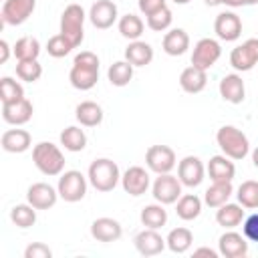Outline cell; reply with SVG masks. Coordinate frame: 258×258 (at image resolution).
Wrapping results in <instances>:
<instances>
[{"mask_svg": "<svg viewBox=\"0 0 258 258\" xmlns=\"http://www.w3.org/2000/svg\"><path fill=\"white\" fill-rule=\"evenodd\" d=\"M32 161H34L36 169L48 177L60 175L64 169V155L50 141H40L32 147Z\"/></svg>", "mask_w": 258, "mask_h": 258, "instance_id": "obj_1", "label": "cell"}, {"mask_svg": "<svg viewBox=\"0 0 258 258\" xmlns=\"http://www.w3.org/2000/svg\"><path fill=\"white\" fill-rule=\"evenodd\" d=\"M119 179H121L119 167L109 157H99L89 165V181L97 191H103V194L113 191Z\"/></svg>", "mask_w": 258, "mask_h": 258, "instance_id": "obj_2", "label": "cell"}, {"mask_svg": "<svg viewBox=\"0 0 258 258\" xmlns=\"http://www.w3.org/2000/svg\"><path fill=\"white\" fill-rule=\"evenodd\" d=\"M216 141L220 145V149L224 151V155H228L230 159H244L250 151V141L248 137L236 129L234 125H224L218 129L216 133Z\"/></svg>", "mask_w": 258, "mask_h": 258, "instance_id": "obj_3", "label": "cell"}, {"mask_svg": "<svg viewBox=\"0 0 258 258\" xmlns=\"http://www.w3.org/2000/svg\"><path fill=\"white\" fill-rule=\"evenodd\" d=\"M85 18H87V16H85V10H83V6H79V4H69V6L62 10V14H60V34H62L64 38H69L75 48H77V46L83 42V38H85V28H83Z\"/></svg>", "mask_w": 258, "mask_h": 258, "instance_id": "obj_4", "label": "cell"}, {"mask_svg": "<svg viewBox=\"0 0 258 258\" xmlns=\"http://www.w3.org/2000/svg\"><path fill=\"white\" fill-rule=\"evenodd\" d=\"M58 196L69 202V204H75V202H81L87 194V177L77 171V169H71V171H64L60 173L58 177Z\"/></svg>", "mask_w": 258, "mask_h": 258, "instance_id": "obj_5", "label": "cell"}, {"mask_svg": "<svg viewBox=\"0 0 258 258\" xmlns=\"http://www.w3.org/2000/svg\"><path fill=\"white\" fill-rule=\"evenodd\" d=\"M151 194L155 198V202L167 206V204H175L181 198V181L179 177L171 175V173H159L151 185Z\"/></svg>", "mask_w": 258, "mask_h": 258, "instance_id": "obj_6", "label": "cell"}, {"mask_svg": "<svg viewBox=\"0 0 258 258\" xmlns=\"http://www.w3.org/2000/svg\"><path fill=\"white\" fill-rule=\"evenodd\" d=\"M36 8V0H4L2 2V22L8 26H18L26 22Z\"/></svg>", "mask_w": 258, "mask_h": 258, "instance_id": "obj_7", "label": "cell"}, {"mask_svg": "<svg viewBox=\"0 0 258 258\" xmlns=\"http://www.w3.org/2000/svg\"><path fill=\"white\" fill-rule=\"evenodd\" d=\"M230 64L240 73L252 71L258 64V38H248L236 48H232Z\"/></svg>", "mask_w": 258, "mask_h": 258, "instance_id": "obj_8", "label": "cell"}, {"mask_svg": "<svg viewBox=\"0 0 258 258\" xmlns=\"http://www.w3.org/2000/svg\"><path fill=\"white\" fill-rule=\"evenodd\" d=\"M222 56V46L218 40L214 38H200L194 46L191 52V64L198 69L208 71L210 67H214L218 62V58Z\"/></svg>", "mask_w": 258, "mask_h": 258, "instance_id": "obj_9", "label": "cell"}, {"mask_svg": "<svg viewBox=\"0 0 258 258\" xmlns=\"http://www.w3.org/2000/svg\"><path fill=\"white\" fill-rule=\"evenodd\" d=\"M145 163L153 173H169L175 167V151L169 145H151L145 153Z\"/></svg>", "mask_w": 258, "mask_h": 258, "instance_id": "obj_10", "label": "cell"}, {"mask_svg": "<svg viewBox=\"0 0 258 258\" xmlns=\"http://www.w3.org/2000/svg\"><path fill=\"white\" fill-rule=\"evenodd\" d=\"M204 175H206V167H204L202 159L196 155H185L177 163V177H179L181 185L196 187L204 181Z\"/></svg>", "mask_w": 258, "mask_h": 258, "instance_id": "obj_11", "label": "cell"}, {"mask_svg": "<svg viewBox=\"0 0 258 258\" xmlns=\"http://www.w3.org/2000/svg\"><path fill=\"white\" fill-rule=\"evenodd\" d=\"M58 189H54L50 183H44V181H38V183H32L26 191V202L30 206H34L36 210H48L56 204L58 200Z\"/></svg>", "mask_w": 258, "mask_h": 258, "instance_id": "obj_12", "label": "cell"}, {"mask_svg": "<svg viewBox=\"0 0 258 258\" xmlns=\"http://www.w3.org/2000/svg\"><path fill=\"white\" fill-rule=\"evenodd\" d=\"M117 4L113 0H97L89 10V20L95 28H111L117 22Z\"/></svg>", "mask_w": 258, "mask_h": 258, "instance_id": "obj_13", "label": "cell"}, {"mask_svg": "<svg viewBox=\"0 0 258 258\" xmlns=\"http://www.w3.org/2000/svg\"><path fill=\"white\" fill-rule=\"evenodd\" d=\"M214 32L218 34L220 40H226V42H232V40H238L240 34H242V20L236 12H222L216 16V22H214Z\"/></svg>", "mask_w": 258, "mask_h": 258, "instance_id": "obj_14", "label": "cell"}, {"mask_svg": "<svg viewBox=\"0 0 258 258\" xmlns=\"http://www.w3.org/2000/svg\"><path fill=\"white\" fill-rule=\"evenodd\" d=\"M218 250L224 258H244L248 254V242L246 236L238 234V232H224L218 240Z\"/></svg>", "mask_w": 258, "mask_h": 258, "instance_id": "obj_15", "label": "cell"}, {"mask_svg": "<svg viewBox=\"0 0 258 258\" xmlns=\"http://www.w3.org/2000/svg\"><path fill=\"white\" fill-rule=\"evenodd\" d=\"M121 185L125 189V194L129 196H143L149 187V173L139 167V165H131L123 175H121Z\"/></svg>", "mask_w": 258, "mask_h": 258, "instance_id": "obj_16", "label": "cell"}, {"mask_svg": "<svg viewBox=\"0 0 258 258\" xmlns=\"http://www.w3.org/2000/svg\"><path fill=\"white\" fill-rule=\"evenodd\" d=\"M135 248L141 256H155V254H161L163 248L167 246V242L161 238V234L153 228H145L141 230L137 236H135Z\"/></svg>", "mask_w": 258, "mask_h": 258, "instance_id": "obj_17", "label": "cell"}, {"mask_svg": "<svg viewBox=\"0 0 258 258\" xmlns=\"http://www.w3.org/2000/svg\"><path fill=\"white\" fill-rule=\"evenodd\" d=\"M32 103L28 99H20V101H14V103H4L2 105V119L8 123V125H24L30 121L32 117Z\"/></svg>", "mask_w": 258, "mask_h": 258, "instance_id": "obj_18", "label": "cell"}, {"mask_svg": "<svg viewBox=\"0 0 258 258\" xmlns=\"http://www.w3.org/2000/svg\"><path fill=\"white\" fill-rule=\"evenodd\" d=\"M220 97L232 105H240L246 97V85L242 81L240 75L232 73V75H226L222 77L220 81Z\"/></svg>", "mask_w": 258, "mask_h": 258, "instance_id": "obj_19", "label": "cell"}, {"mask_svg": "<svg viewBox=\"0 0 258 258\" xmlns=\"http://www.w3.org/2000/svg\"><path fill=\"white\" fill-rule=\"evenodd\" d=\"M123 234V228L117 220L113 218H97L91 224V236L97 242H115Z\"/></svg>", "mask_w": 258, "mask_h": 258, "instance_id": "obj_20", "label": "cell"}, {"mask_svg": "<svg viewBox=\"0 0 258 258\" xmlns=\"http://www.w3.org/2000/svg\"><path fill=\"white\" fill-rule=\"evenodd\" d=\"M0 145L6 153H24L32 145V137L24 129H8L2 133Z\"/></svg>", "mask_w": 258, "mask_h": 258, "instance_id": "obj_21", "label": "cell"}, {"mask_svg": "<svg viewBox=\"0 0 258 258\" xmlns=\"http://www.w3.org/2000/svg\"><path fill=\"white\" fill-rule=\"evenodd\" d=\"M208 85V75L204 69H198V67H187L181 71L179 75V87L189 93V95H196V93H202Z\"/></svg>", "mask_w": 258, "mask_h": 258, "instance_id": "obj_22", "label": "cell"}, {"mask_svg": "<svg viewBox=\"0 0 258 258\" xmlns=\"http://www.w3.org/2000/svg\"><path fill=\"white\" fill-rule=\"evenodd\" d=\"M208 173L212 181H232L236 175V165L228 155H214L208 163Z\"/></svg>", "mask_w": 258, "mask_h": 258, "instance_id": "obj_23", "label": "cell"}, {"mask_svg": "<svg viewBox=\"0 0 258 258\" xmlns=\"http://www.w3.org/2000/svg\"><path fill=\"white\" fill-rule=\"evenodd\" d=\"M161 44L169 56H181L189 48V36L183 28H171L169 32H165Z\"/></svg>", "mask_w": 258, "mask_h": 258, "instance_id": "obj_24", "label": "cell"}, {"mask_svg": "<svg viewBox=\"0 0 258 258\" xmlns=\"http://www.w3.org/2000/svg\"><path fill=\"white\" fill-rule=\"evenodd\" d=\"M125 60H129L133 67H147L153 60V48L149 42L143 40H131L125 48Z\"/></svg>", "mask_w": 258, "mask_h": 258, "instance_id": "obj_25", "label": "cell"}, {"mask_svg": "<svg viewBox=\"0 0 258 258\" xmlns=\"http://www.w3.org/2000/svg\"><path fill=\"white\" fill-rule=\"evenodd\" d=\"M69 81L75 89L79 91H89L97 85L99 81V69H89V67H79L73 64L71 73H69Z\"/></svg>", "mask_w": 258, "mask_h": 258, "instance_id": "obj_26", "label": "cell"}, {"mask_svg": "<svg viewBox=\"0 0 258 258\" xmlns=\"http://www.w3.org/2000/svg\"><path fill=\"white\" fill-rule=\"evenodd\" d=\"M75 117L83 127H97L103 121V109L95 101H83L77 105Z\"/></svg>", "mask_w": 258, "mask_h": 258, "instance_id": "obj_27", "label": "cell"}, {"mask_svg": "<svg viewBox=\"0 0 258 258\" xmlns=\"http://www.w3.org/2000/svg\"><path fill=\"white\" fill-rule=\"evenodd\" d=\"M232 181H214L208 189H206V194H204V202H206V206H210V208H220V206H224L228 200H230V196H232Z\"/></svg>", "mask_w": 258, "mask_h": 258, "instance_id": "obj_28", "label": "cell"}, {"mask_svg": "<svg viewBox=\"0 0 258 258\" xmlns=\"http://www.w3.org/2000/svg\"><path fill=\"white\" fill-rule=\"evenodd\" d=\"M242 220H244V210H242L240 204H228V202H226V204L220 206L218 212H216V222H218L222 228H226V230L236 228L238 224H242Z\"/></svg>", "mask_w": 258, "mask_h": 258, "instance_id": "obj_29", "label": "cell"}, {"mask_svg": "<svg viewBox=\"0 0 258 258\" xmlns=\"http://www.w3.org/2000/svg\"><path fill=\"white\" fill-rule=\"evenodd\" d=\"M175 214L177 218H181L183 222H191L202 214V200L196 194H185L177 200L175 206Z\"/></svg>", "mask_w": 258, "mask_h": 258, "instance_id": "obj_30", "label": "cell"}, {"mask_svg": "<svg viewBox=\"0 0 258 258\" xmlns=\"http://www.w3.org/2000/svg\"><path fill=\"white\" fill-rule=\"evenodd\" d=\"M141 224L145 228H153V230H159L167 224V212L163 210V204H149L141 210Z\"/></svg>", "mask_w": 258, "mask_h": 258, "instance_id": "obj_31", "label": "cell"}, {"mask_svg": "<svg viewBox=\"0 0 258 258\" xmlns=\"http://www.w3.org/2000/svg\"><path fill=\"white\" fill-rule=\"evenodd\" d=\"M133 69H135V67H133L129 60H117V62H113V64L109 67L107 79H109V83H111L113 87H125V85H129L131 79H133Z\"/></svg>", "mask_w": 258, "mask_h": 258, "instance_id": "obj_32", "label": "cell"}, {"mask_svg": "<svg viewBox=\"0 0 258 258\" xmlns=\"http://www.w3.org/2000/svg\"><path fill=\"white\" fill-rule=\"evenodd\" d=\"M60 145H62L67 151H73V153L83 151V149L87 147V135H85V131H83L81 127L71 125V127H67V129L60 133Z\"/></svg>", "mask_w": 258, "mask_h": 258, "instance_id": "obj_33", "label": "cell"}, {"mask_svg": "<svg viewBox=\"0 0 258 258\" xmlns=\"http://www.w3.org/2000/svg\"><path fill=\"white\" fill-rule=\"evenodd\" d=\"M165 242H167V248H169L173 254H183L185 250H189V246H191V242H194V234H191L187 228H173V230L167 234Z\"/></svg>", "mask_w": 258, "mask_h": 258, "instance_id": "obj_34", "label": "cell"}, {"mask_svg": "<svg viewBox=\"0 0 258 258\" xmlns=\"http://www.w3.org/2000/svg\"><path fill=\"white\" fill-rule=\"evenodd\" d=\"M12 52H14L16 60H34L40 54V42L34 36H22L16 40Z\"/></svg>", "mask_w": 258, "mask_h": 258, "instance_id": "obj_35", "label": "cell"}, {"mask_svg": "<svg viewBox=\"0 0 258 258\" xmlns=\"http://www.w3.org/2000/svg\"><path fill=\"white\" fill-rule=\"evenodd\" d=\"M119 32L123 38H129V40H139V36L143 34V20L137 16V14H125L119 18Z\"/></svg>", "mask_w": 258, "mask_h": 258, "instance_id": "obj_36", "label": "cell"}, {"mask_svg": "<svg viewBox=\"0 0 258 258\" xmlns=\"http://www.w3.org/2000/svg\"><path fill=\"white\" fill-rule=\"evenodd\" d=\"M10 220L14 226L26 230V228L34 226V222H36V208L30 204H18L10 210Z\"/></svg>", "mask_w": 258, "mask_h": 258, "instance_id": "obj_37", "label": "cell"}, {"mask_svg": "<svg viewBox=\"0 0 258 258\" xmlns=\"http://www.w3.org/2000/svg\"><path fill=\"white\" fill-rule=\"evenodd\" d=\"M238 204L248 210H258V181L246 179L238 187Z\"/></svg>", "mask_w": 258, "mask_h": 258, "instance_id": "obj_38", "label": "cell"}, {"mask_svg": "<svg viewBox=\"0 0 258 258\" xmlns=\"http://www.w3.org/2000/svg\"><path fill=\"white\" fill-rule=\"evenodd\" d=\"M24 99V89L18 81H14L12 77H2L0 79V101L4 103H14Z\"/></svg>", "mask_w": 258, "mask_h": 258, "instance_id": "obj_39", "label": "cell"}, {"mask_svg": "<svg viewBox=\"0 0 258 258\" xmlns=\"http://www.w3.org/2000/svg\"><path fill=\"white\" fill-rule=\"evenodd\" d=\"M16 77L24 83H36L42 77V67L38 58L34 60H18L16 62Z\"/></svg>", "mask_w": 258, "mask_h": 258, "instance_id": "obj_40", "label": "cell"}, {"mask_svg": "<svg viewBox=\"0 0 258 258\" xmlns=\"http://www.w3.org/2000/svg\"><path fill=\"white\" fill-rule=\"evenodd\" d=\"M73 48H75L73 42H71L69 38H64L60 32L54 34V36H50L48 42H46V52H48L50 56H54V58H62V56H67Z\"/></svg>", "mask_w": 258, "mask_h": 258, "instance_id": "obj_41", "label": "cell"}, {"mask_svg": "<svg viewBox=\"0 0 258 258\" xmlns=\"http://www.w3.org/2000/svg\"><path fill=\"white\" fill-rule=\"evenodd\" d=\"M171 20H173V14L165 6V8H161V10H157V12L147 16V26L151 30H155V32H163V30H167L171 26Z\"/></svg>", "mask_w": 258, "mask_h": 258, "instance_id": "obj_42", "label": "cell"}, {"mask_svg": "<svg viewBox=\"0 0 258 258\" xmlns=\"http://www.w3.org/2000/svg\"><path fill=\"white\" fill-rule=\"evenodd\" d=\"M50 256H52V250L42 242H32L24 250V258H50Z\"/></svg>", "mask_w": 258, "mask_h": 258, "instance_id": "obj_43", "label": "cell"}, {"mask_svg": "<svg viewBox=\"0 0 258 258\" xmlns=\"http://www.w3.org/2000/svg\"><path fill=\"white\" fill-rule=\"evenodd\" d=\"M242 232H244V236H246L248 242H258V212L252 214V216H248L244 220Z\"/></svg>", "mask_w": 258, "mask_h": 258, "instance_id": "obj_44", "label": "cell"}, {"mask_svg": "<svg viewBox=\"0 0 258 258\" xmlns=\"http://www.w3.org/2000/svg\"><path fill=\"white\" fill-rule=\"evenodd\" d=\"M73 64H79V67H89V69H99V56L91 50H83L75 56Z\"/></svg>", "mask_w": 258, "mask_h": 258, "instance_id": "obj_45", "label": "cell"}, {"mask_svg": "<svg viewBox=\"0 0 258 258\" xmlns=\"http://www.w3.org/2000/svg\"><path fill=\"white\" fill-rule=\"evenodd\" d=\"M137 6H139V10H141L145 16H149V14H153V12L161 10V8H165L167 4H165V0H137Z\"/></svg>", "mask_w": 258, "mask_h": 258, "instance_id": "obj_46", "label": "cell"}, {"mask_svg": "<svg viewBox=\"0 0 258 258\" xmlns=\"http://www.w3.org/2000/svg\"><path fill=\"white\" fill-rule=\"evenodd\" d=\"M8 56H10V46L6 40H0V64H4L8 60Z\"/></svg>", "mask_w": 258, "mask_h": 258, "instance_id": "obj_47", "label": "cell"}, {"mask_svg": "<svg viewBox=\"0 0 258 258\" xmlns=\"http://www.w3.org/2000/svg\"><path fill=\"white\" fill-rule=\"evenodd\" d=\"M194 256H210V258H218V252L212 248H198L194 250Z\"/></svg>", "mask_w": 258, "mask_h": 258, "instance_id": "obj_48", "label": "cell"}, {"mask_svg": "<svg viewBox=\"0 0 258 258\" xmlns=\"http://www.w3.org/2000/svg\"><path fill=\"white\" fill-rule=\"evenodd\" d=\"M222 4L230 6V8H238V6H248L246 0H222Z\"/></svg>", "mask_w": 258, "mask_h": 258, "instance_id": "obj_49", "label": "cell"}, {"mask_svg": "<svg viewBox=\"0 0 258 258\" xmlns=\"http://www.w3.org/2000/svg\"><path fill=\"white\" fill-rule=\"evenodd\" d=\"M252 163H254V167L258 169V147L252 151Z\"/></svg>", "mask_w": 258, "mask_h": 258, "instance_id": "obj_50", "label": "cell"}, {"mask_svg": "<svg viewBox=\"0 0 258 258\" xmlns=\"http://www.w3.org/2000/svg\"><path fill=\"white\" fill-rule=\"evenodd\" d=\"M208 6H218V4H222V0H204Z\"/></svg>", "mask_w": 258, "mask_h": 258, "instance_id": "obj_51", "label": "cell"}, {"mask_svg": "<svg viewBox=\"0 0 258 258\" xmlns=\"http://www.w3.org/2000/svg\"><path fill=\"white\" fill-rule=\"evenodd\" d=\"M171 2H175V4H187V2H191V0H171Z\"/></svg>", "mask_w": 258, "mask_h": 258, "instance_id": "obj_52", "label": "cell"}, {"mask_svg": "<svg viewBox=\"0 0 258 258\" xmlns=\"http://www.w3.org/2000/svg\"><path fill=\"white\" fill-rule=\"evenodd\" d=\"M248 2V6H254V4H258V0H246Z\"/></svg>", "mask_w": 258, "mask_h": 258, "instance_id": "obj_53", "label": "cell"}]
</instances>
